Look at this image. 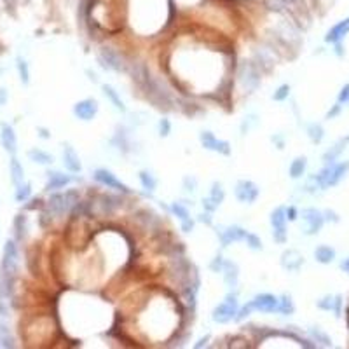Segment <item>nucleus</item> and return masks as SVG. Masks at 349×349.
<instances>
[{"label": "nucleus", "mask_w": 349, "mask_h": 349, "mask_svg": "<svg viewBox=\"0 0 349 349\" xmlns=\"http://www.w3.org/2000/svg\"><path fill=\"white\" fill-rule=\"evenodd\" d=\"M0 143H2L3 150H5L9 156H16L17 152V136L16 131L10 124L2 122L0 124Z\"/></svg>", "instance_id": "nucleus-16"}, {"label": "nucleus", "mask_w": 349, "mask_h": 349, "mask_svg": "<svg viewBox=\"0 0 349 349\" xmlns=\"http://www.w3.org/2000/svg\"><path fill=\"white\" fill-rule=\"evenodd\" d=\"M278 313H281L283 316H290L295 313V304L292 301V297L288 294L280 297V306H278Z\"/></svg>", "instance_id": "nucleus-35"}, {"label": "nucleus", "mask_w": 349, "mask_h": 349, "mask_svg": "<svg viewBox=\"0 0 349 349\" xmlns=\"http://www.w3.org/2000/svg\"><path fill=\"white\" fill-rule=\"evenodd\" d=\"M171 213H173L175 217L180 220V225H182L183 232H192L194 231L196 220L190 217V211H189V208H187L185 201H175V203L171 204Z\"/></svg>", "instance_id": "nucleus-15"}, {"label": "nucleus", "mask_w": 349, "mask_h": 349, "mask_svg": "<svg viewBox=\"0 0 349 349\" xmlns=\"http://www.w3.org/2000/svg\"><path fill=\"white\" fill-rule=\"evenodd\" d=\"M101 89H103V94L107 96V100L112 103V107H114L115 110H119V112H122V114H124L126 105H124V101H122L119 91L115 89L114 86H110V84H103V86H101Z\"/></svg>", "instance_id": "nucleus-23"}, {"label": "nucleus", "mask_w": 349, "mask_h": 349, "mask_svg": "<svg viewBox=\"0 0 349 349\" xmlns=\"http://www.w3.org/2000/svg\"><path fill=\"white\" fill-rule=\"evenodd\" d=\"M31 196V185L28 182H23L19 185H16V190H14V199L16 203H26Z\"/></svg>", "instance_id": "nucleus-34"}, {"label": "nucleus", "mask_w": 349, "mask_h": 349, "mask_svg": "<svg viewBox=\"0 0 349 349\" xmlns=\"http://www.w3.org/2000/svg\"><path fill=\"white\" fill-rule=\"evenodd\" d=\"M306 170H308V159H306L304 156L295 157V159L292 161L290 168H288V175H290V178L299 180L306 175Z\"/></svg>", "instance_id": "nucleus-28"}, {"label": "nucleus", "mask_w": 349, "mask_h": 349, "mask_svg": "<svg viewBox=\"0 0 349 349\" xmlns=\"http://www.w3.org/2000/svg\"><path fill=\"white\" fill-rule=\"evenodd\" d=\"M26 156L31 163L38 164V166H51V164L54 163V156H52V154L45 152V150H42V149H37V147L28 150Z\"/></svg>", "instance_id": "nucleus-24"}, {"label": "nucleus", "mask_w": 349, "mask_h": 349, "mask_svg": "<svg viewBox=\"0 0 349 349\" xmlns=\"http://www.w3.org/2000/svg\"><path fill=\"white\" fill-rule=\"evenodd\" d=\"M250 308L257 313H264V315H274L278 313V306H280V297L273 294H259L248 302Z\"/></svg>", "instance_id": "nucleus-9"}, {"label": "nucleus", "mask_w": 349, "mask_h": 349, "mask_svg": "<svg viewBox=\"0 0 349 349\" xmlns=\"http://www.w3.org/2000/svg\"><path fill=\"white\" fill-rule=\"evenodd\" d=\"M323 218H325V222H339V215H337L336 211H332V210L323 211Z\"/></svg>", "instance_id": "nucleus-50"}, {"label": "nucleus", "mask_w": 349, "mask_h": 349, "mask_svg": "<svg viewBox=\"0 0 349 349\" xmlns=\"http://www.w3.org/2000/svg\"><path fill=\"white\" fill-rule=\"evenodd\" d=\"M98 61H100V65L103 66L105 70H112V72L121 73L128 70V61H126V58L119 51H115L114 47H110V45L100 47V51H98Z\"/></svg>", "instance_id": "nucleus-5"}, {"label": "nucleus", "mask_w": 349, "mask_h": 349, "mask_svg": "<svg viewBox=\"0 0 349 349\" xmlns=\"http://www.w3.org/2000/svg\"><path fill=\"white\" fill-rule=\"evenodd\" d=\"M315 259L320 264H332L336 260V250L329 245H320L315 250Z\"/></svg>", "instance_id": "nucleus-29"}, {"label": "nucleus", "mask_w": 349, "mask_h": 349, "mask_svg": "<svg viewBox=\"0 0 349 349\" xmlns=\"http://www.w3.org/2000/svg\"><path fill=\"white\" fill-rule=\"evenodd\" d=\"M61 163H63V168L72 175H79L80 171H82V163H80L79 154H77V150L73 149L70 143H63Z\"/></svg>", "instance_id": "nucleus-14"}, {"label": "nucleus", "mask_w": 349, "mask_h": 349, "mask_svg": "<svg viewBox=\"0 0 349 349\" xmlns=\"http://www.w3.org/2000/svg\"><path fill=\"white\" fill-rule=\"evenodd\" d=\"M38 136H40V138L47 140V138H51V133H49L45 128H38Z\"/></svg>", "instance_id": "nucleus-54"}, {"label": "nucleus", "mask_w": 349, "mask_h": 349, "mask_svg": "<svg viewBox=\"0 0 349 349\" xmlns=\"http://www.w3.org/2000/svg\"><path fill=\"white\" fill-rule=\"evenodd\" d=\"M341 110H343V105L341 103H336L332 108L329 110V114H327V119H334V117H337V115L341 114Z\"/></svg>", "instance_id": "nucleus-51"}, {"label": "nucleus", "mask_w": 349, "mask_h": 349, "mask_svg": "<svg viewBox=\"0 0 349 349\" xmlns=\"http://www.w3.org/2000/svg\"><path fill=\"white\" fill-rule=\"evenodd\" d=\"M9 175H10V182H12L14 187L24 182V168H23V164L19 163V159H17L16 156H10Z\"/></svg>", "instance_id": "nucleus-26"}, {"label": "nucleus", "mask_w": 349, "mask_h": 349, "mask_svg": "<svg viewBox=\"0 0 349 349\" xmlns=\"http://www.w3.org/2000/svg\"><path fill=\"white\" fill-rule=\"evenodd\" d=\"M80 201L79 190L68 189L65 194L63 192H52L51 197L47 199L45 206V213L51 218H61L65 215L72 213V210L75 208V204Z\"/></svg>", "instance_id": "nucleus-1"}, {"label": "nucleus", "mask_w": 349, "mask_h": 349, "mask_svg": "<svg viewBox=\"0 0 349 349\" xmlns=\"http://www.w3.org/2000/svg\"><path fill=\"white\" fill-rule=\"evenodd\" d=\"M316 306H318L320 309H323V311H332V308H334V295H325V297L320 299V301L316 302Z\"/></svg>", "instance_id": "nucleus-44"}, {"label": "nucleus", "mask_w": 349, "mask_h": 349, "mask_svg": "<svg viewBox=\"0 0 349 349\" xmlns=\"http://www.w3.org/2000/svg\"><path fill=\"white\" fill-rule=\"evenodd\" d=\"M245 243H246V246H248L250 250H253V252H260V250H264L262 239H260L257 234H253V232H248V234H246Z\"/></svg>", "instance_id": "nucleus-38"}, {"label": "nucleus", "mask_w": 349, "mask_h": 349, "mask_svg": "<svg viewBox=\"0 0 349 349\" xmlns=\"http://www.w3.org/2000/svg\"><path fill=\"white\" fill-rule=\"evenodd\" d=\"M7 98H9V93H7L5 87H0V108L7 103Z\"/></svg>", "instance_id": "nucleus-52"}, {"label": "nucleus", "mask_w": 349, "mask_h": 349, "mask_svg": "<svg viewBox=\"0 0 349 349\" xmlns=\"http://www.w3.org/2000/svg\"><path fill=\"white\" fill-rule=\"evenodd\" d=\"M19 267V252L17 243L14 239H7L2 250V262H0V276L16 278Z\"/></svg>", "instance_id": "nucleus-3"}, {"label": "nucleus", "mask_w": 349, "mask_h": 349, "mask_svg": "<svg viewBox=\"0 0 349 349\" xmlns=\"http://www.w3.org/2000/svg\"><path fill=\"white\" fill-rule=\"evenodd\" d=\"M285 213H287V220L288 222H294V220H297V217H299V210L295 206H288V208H285Z\"/></svg>", "instance_id": "nucleus-48"}, {"label": "nucleus", "mask_w": 349, "mask_h": 349, "mask_svg": "<svg viewBox=\"0 0 349 349\" xmlns=\"http://www.w3.org/2000/svg\"><path fill=\"white\" fill-rule=\"evenodd\" d=\"M12 229H14V241H16V243H21L24 238H26V232H28V220H26V215H24V213H17L16 217H14Z\"/></svg>", "instance_id": "nucleus-25"}, {"label": "nucleus", "mask_w": 349, "mask_h": 349, "mask_svg": "<svg viewBox=\"0 0 349 349\" xmlns=\"http://www.w3.org/2000/svg\"><path fill=\"white\" fill-rule=\"evenodd\" d=\"M348 171H349V161H346V163H332L329 178H327V189L337 185V183L346 176Z\"/></svg>", "instance_id": "nucleus-21"}, {"label": "nucleus", "mask_w": 349, "mask_h": 349, "mask_svg": "<svg viewBox=\"0 0 349 349\" xmlns=\"http://www.w3.org/2000/svg\"><path fill=\"white\" fill-rule=\"evenodd\" d=\"M93 178L96 180L100 185L107 187V189H114L122 194H131V189H129L124 182H121V180L112 173L110 170H107V168H96V170L93 171Z\"/></svg>", "instance_id": "nucleus-7"}, {"label": "nucleus", "mask_w": 349, "mask_h": 349, "mask_svg": "<svg viewBox=\"0 0 349 349\" xmlns=\"http://www.w3.org/2000/svg\"><path fill=\"white\" fill-rule=\"evenodd\" d=\"M348 327H349V308H348Z\"/></svg>", "instance_id": "nucleus-58"}, {"label": "nucleus", "mask_w": 349, "mask_h": 349, "mask_svg": "<svg viewBox=\"0 0 349 349\" xmlns=\"http://www.w3.org/2000/svg\"><path fill=\"white\" fill-rule=\"evenodd\" d=\"M14 337L10 334L9 327L3 322H0V348H14Z\"/></svg>", "instance_id": "nucleus-36"}, {"label": "nucleus", "mask_w": 349, "mask_h": 349, "mask_svg": "<svg viewBox=\"0 0 349 349\" xmlns=\"http://www.w3.org/2000/svg\"><path fill=\"white\" fill-rule=\"evenodd\" d=\"M259 124V119H257V115H248V117H245V121L241 122V135H246V133L250 131L252 128H255V126Z\"/></svg>", "instance_id": "nucleus-40"}, {"label": "nucleus", "mask_w": 349, "mask_h": 349, "mask_svg": "<svg viewBox=\"0 0 349 349\" xmlns=\"http://www.w3.org/2000/svg\"><path fill=\"white\" fill-rule=\"evenodd\" d=\"M260 75L262 72L259 70V66L255 65L250 59H245V61L239 63L238 68V79L241 87L246 91V93H255L260 86Z\"/></svg>", "instance_id": "nucleus-4"}, {"label": "nucleus", "mask_w": 349, "mask_h": 349, "mask_svg": "<svg viewBox=\"0 0 349 349\" xmlns=\"http://www.w3.org/2000/svg\"><path fill=\"white\" fill-rule=\"evenodd\" d=\"M183 189L187 190V192H196V189H197V180H196V176H192V175H187V176H183Z\"/></svg>", "instance_id": "nucleus-43"}, {"label": "nucleus", "mask_w": 349, "mask_h": 349, "mask_svg": "<svg viewBox=\"0 0 349 349\" xmlns=\"http://www.w3.org/2000/svg\"><path fill=\"white\" fill-rule=\"evenodd\" d=\"M157 129H159V136L161 138H166V136H170V133H171V122H170V119H161L159 121V124H157Z\"/></svg>", "instance_id": "nucleus-42"}, {"label": "nucleus", "mask_w": 349, "mask_h": 349, "mask_svg": "<svg viewBox=\"0 0 349 349\" xmlns=\"http://www.w3.org/2000/svg\"><path fill=\"white\" fill-rule=\"evenodd\" d=\"M281 266H283V269L295 273V271H299L304 266V255L299 253L297 250H287L281 255Z\"/></svg>", "instance_id": "nucleus-18"}, {"label": "nucleus", "mask_w": 349, "mask_h": 349, "mask_svg": "<svg viewBox=\"0 0 349 349\" xmlns=\"http://www.w3.org/2000/svg\"><path fill=\"white\" fill-rule=\"evenodd\" d=\"M70 182H72L70 175H65L61 171H47V182H45L44 189L47 192H56L59 189H65Z\"/></svg>", "instance_id": "nucleus-17"}, {"label": "nucleus", "mask_w": 349, "mask_h": 349, "mask_svg": "<svg viewBox=\"0 0 349 349\" xmlns=\"http://www.w3.org/2000/svg\"><path fill=\"white\" fill-rule=\"evenodd\" d=\"M210 341V336H204V337H201L199 341H197L196 344H194V348L196 349H199V348H203V346H206V343Z\"/></svg>", "instance_id": "nucleus-53"}, {"label": "nucleus", "mask_w": 349, "mask_h": 349, "mask_svg": "<svg viewBox=\"0 0 349 349\" xmlns=\"http://www.w3.org/2000/svg\"><path fill=\"white\" fill-rule=\"evenodd\" d=\"M199 142H201V145L206 150H210V152H217V154H222V156H231V150H232L231 143L225 142V140L217 138L211 131H201Z\"/></svg>", "instance_id": "nucleus-11"}, {"label": "nucleus", "mask_w": 349, "mask_h": 349, "mask_svg": "<svg viewBox=\"0 0 349 349\" xmlns=\"http://www.w3.org/2000/svg\"><path fill=\"white\" fill-rule=\"evenodd\" d=\"M201 204H203L204 211H210V213H213V211H217V210H218V206H220V204H218L217 201L211 199L210 196L203 197V201H201Z\"/></svg>", "instance_id": "nucleus-45"}, {"label": "nucleus", "mask_w": 349, "mask_h": 349, "mask_svg": "<svg viewBox=\"0 0 349 349\" xmlns=\"http://www.w3.org/2000/svg\"><path fill=\"white\" fill-rule=\"evenodd\" d=\"M271 227H273V238L278 245H285L288 239V232H287V213H285L283 206H278L271 211Z\"/></svg>", "instance_id": "nucleus-6"}, {"label": "nucleus", "mask_w": 349, "mask_h": 349, "mask_svg": "<svg viewBox=\"0 0 349 349\" xmlns=\"http://www.w3.org/2000/svg\"><path fill=\"white\" fill-rule=\"evenodd\" d=\"M348 142H349V138H343V140H339L336 145L330 147V149L325 152V156H323V161H325V164L337 163V159L341 157V154H343L344 149H346Z\"/></svg>", "instance_id": "nucleus-27"}, {"label": "nucleus", "mask_w": 349, "mask_h": 349, "mask_svg": "<svg viewBox=\"0 0 349 349\" xmlns=\"http://www.w3.org/2000/svg\"><path fill=\"white\" fill-rule=\"evenodd\" d=\"M349 33V17H346V19L339 21L337 24H334L332 28L329 30V33H327L325 37V42H329V44H336V42H343L344 37Z\"/></svg>", "instance_id": "nucleus-20"}, {"label": "nucleus", "mask_w": 349, "mask_h": 349, "mask_svg": "<svg viewBox=\"0 0 349 349\" xmlns=\"http://www.w3.org/2000/svg\"><path fill=\"white\" fill-rule=\"evenodd\" d=\"M273 142L276 143L278 145V149H283V145H285V142H283V138H281V136H273Z\"/></svg>", "instance_id": "nucleus-55"}, {"label": "nucleus", "mask_w": 349, "mask_h": 349, "mask_svg": "<svg viewBox=\"0 0 349 349\" xmlns=\"http://www.w3.org/2000/svg\"><path fill=\"white\" fill-rule=\"evenodd\" d=\"M302 220H304L306 227L304 232L308 236H315L322 231L323 224H325V218H323V213L316 208H304L301 213Z\"/></svg>", "instance_id": "nucleus-12"}, {"label": "nucleus", "mask_w": 349, "mask_h": 349, "mask_svg": "<svg viewBox=\"0 0 349 349\" xmlns=\"http://www.w3.org/2000/svg\"><path fill=\"white\" fill-rule=\"evenodd\" d=\"M222 274H224V283L229 290H236L239 283V267L236 262L232 260H225L224 269H222Z\"/></svg>", "instance_id": "nucleus-19"}, {"label": "nucleus", "mask_w": 349, "mask_h": 349, "mask_svg": "<svg viewBox=\"0 0 349 349\" xmlns=\"http://www.w3.org/2000/svg\"><path fill=\"white\" fill-rule=\"evenodd\" d=\"M246 234H248V231H245V229L239 227V225H218L217 227V236L224 248L231 246L232 243L245 241Z\"/></svg>", "instance_id": "nucleus-10"}, {"label": "nucleus", "mask_w": 349, "mask_h": 349, "mask_svg": "<svg viewBox=\"0 0 349 349\" xmlns=\"http://www.w3.org/2000/svg\"><path fill=\"white\" fill-rule=\"evenodd\" d=\"M337 103L341 105H349V84H346V86L341 89L339 93V98H337Z\"/></svg>", "instance_id": "nucleus-46"}, {"label": "nucleus", "mask_w": 349, "mask_h": 349, "mask_svg": "<svg viewBox=\"0 0 349 349\" xmlns=\"http://www.w3.org/2000/svg\"><path fill=\"white\" fill-rule=\"evenodd\" d=\"M306 131H308V136L311 138L313 143H320L323 138H325V129H323V126L318 124V122H311V124H308Z\"/></svg>", "instance_id": "nucleus-33"}, {"label": "nucleus", "mask_w": 349, "mask_h": 349, "mask_svg": "<svg viewBox=\"0 0 349 349\" xmlns=\"http://www.w3.org/2000/svg\"><path fill=\"white\" fill-rule=\"evenodd\" d=\"M16 70H17V75H19L21 84L26 86V84L30 82V66H28L26 59L21 58V56L16 58Z\"/></svg>", "instance_id": "nucleus-31"}, {"label": "nucleus", "mask_w": 349, "mask_h": 349, "mask_svg": "<svg viewBox=\"0 0 349 349\" xmlns=\"http://www.w3.org/2000/svg\"><path fill=\"white\" fill-rule=\"evenodd\" d=\"M224 264H225V259L220 255V253H217V255L213 257V260L210 262V271L211 273H222Z\"/></svg>", "instance_id": "nucleus-41"}, {"label": "nucleus", "mask_w": 349, "mask_h": 349, "mask_svg": "<svg viewBox=\"0 0 349 349\" xmlns=\"http://www.w3.org/2000/svg\"><path fill=\"white\" fill-rule=\"evenodd\" d=\"M239 309V301H238V294L236 292H229L224 297V301L220 304L215 306L213 313H211V320L218 325H227L232 320L236 318V313Z\"/></svg>", "instance_id": "nucleus-2"}, {"label": "nucleus", "mask_w": 349, "mask_h": 349, "mask_svg": "<svg viewBox=\"0 0 349 349\" xmlns=\"http://www.w3.org/2000/svg\"><path fill=\"white\" fill-rule=\"evenodd\" d=\"M341 271H344V273L349 274V257H348V259H344L343 262H341Z\"/></svg>", "instance_id": "nucleus-56"}, {"label": "nucleus", "mask_w": 349, "mask_h": 349, "mask_svg": "<svg viewBox=\"0 0 349 349\" xmlns=\"http://www.w3.org/2000/svg\"><path fill=\"white\" fill-rule=\"evenodd\" d=\"M332 311L336 313V316L339 318L341 313H343V297L341 295H334V308Z\"/></svg>", "instance_id": "nucleus-47"}, {"label": "nucleus", "mask_w": 349, "mask_h": 349, "mask_svg": "<svg viewBox=\"0 0 349 349\" xmlns=\"http://www.w3.org/2000/svg\"><path fill=\"white\" fill-rule=\"evenodd\" d=\"M138 180H140V183H142V187L145 190H149V192H154L156 190V187H157V178L154 176L150 171H147V170H142L138 173Z\"/></svg>", "instance_id": "nucleus-30"}, {"label": "nucleus", "mask_w": 349, "mask_h": 349, "mask_svg": "<svg viewBox=\"0 0 349 349\" xmlns=\"http://www.w3.org/2000/svg\"><path fill=\"white\" fill-rule=\"evenodd\" d=\"M210 197H211L213 201H217L218 204L224 203V199H225V190H224V185H222L220 182H213V183H211Z\"/></svg>", "instance_id": "nucleus-37"}, {"label": "nucleus", "mask_w": 349, "mask_h": 349, "mask_svg": "<svg viewBox=\"0 0 349 349\" xmlns=\"http://www.w3.org/2000/svg\"><path fill=\"white\" fill-rule=\"evenodd\" d=\"M87 75H89V80H93V82H96V73H93L91 70H87Z\"/></svg>", "instance_id": "nucleus-57"}, {"label": "nucleus", "mask_w": 349, "mask_h": 349, "mask_svg": "<svg viewBox=\"0 0 349 349\" xmlns=\"http://www.w3.org/2000/svg\"><path fill=\"white\" fill-rule=\"evenodd\" d=\"M308 332H309V336H311V339L315 341V343L322 344V346H325V348L332 346V339H330V337L327 336L322 329H318V327H311Z\"/></svg>", "instance_id": "nucleus-32"}, {"label": "nucleus", "mask_w": 349, "mask_h": 349, "mask_svg": "<svg viewBox=\"0 0 349 349\" xmlns=\"http://www.w3.org/2000/svg\"><path fill=\"white\" fill-rule=\"evenodd\" d=\"M197 222H201V224H206V225H211V224H213V218H211L210 211H204V213L197 215Z\"/></svg>", "instance_id": "nucleus-49"}, {"label": "nucleus", "mask_w": 349, "mask_h": 349, "mask_svg": "<svg viewBox=\"0 0 349 349\" xmlns=\"http://www.w3.org/2000/svg\"><path fill=\"white\" fill-rule=\"evenodd\" d=\"M288 96H290V86H288V84H283V86H280L276 91H274L273 100L274 101H285V100H288Z\"/></svg>", "instance_id": "nucleus-39"}, {"label": "nucleus", "mask_w": 349, "mask_h": 349, "mask_svg": "<svg viewBox=\"0 0 349 349\" xmlns=\"http://www.w3.org/2000/svg\"><path fill=\"white\" fill-rule=\"evenodd\" d=\"M253 63L259 66L260 72H269L274 66V58L269 54L267 49H257V51L253 52Z\"/></svg>", "instance_id": "nucleus-22"}, {"label": "nucleus", "mask_w": 349, "mask_h": 349, "mask_svg": "<svg viewBox=\"0 0 349 349\" xmlns=\"http://www.w3.org/2000/svg\"><path fill=\"white\" fill-rule=\"evenodd\" d=\"M234 196L239 203L243 204H253L260 196V189L252 180H238L234 187Z\"/></svg>", "instance_id": "nucleus-8"}, {"label": "nucleus", "mask_w": 349, "mask_h": 349, "mask_svg": "<svg viewBox=\"0 0 349 349\" xmlns=\"http://www.w3.org/2000/svg\"><path fill=\"white\" fill-rule=\"evenodd\" d=\"M98 108H100V105H98V101L94 100V98H84V100L77 101V103L73 105V115H75L79 121L89 122L96 117Z\"/></svg>", "instance_id": "nucleus-13"}]
</instances>
